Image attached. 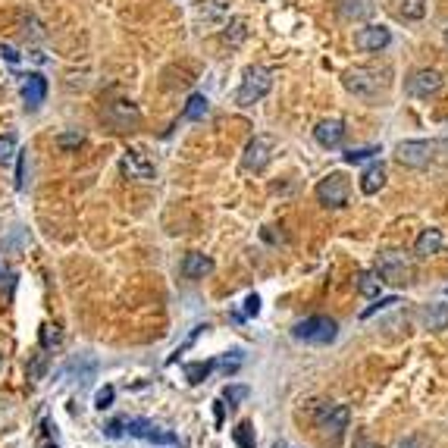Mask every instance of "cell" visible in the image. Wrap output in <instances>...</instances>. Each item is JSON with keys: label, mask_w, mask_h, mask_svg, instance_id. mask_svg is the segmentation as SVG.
Instances as JSON below:
<instances>
[{"label": "cell", "mask_w": 448, "mask_h": 448, "mask_svg": "<svg viewBox=\"0 0 448 448\" xmlns=\"http://www.w3.org/2000/svg\"><path fill=\"white\" fill-rule=\"evenodd\" d=\"M292 336L304 345H329L338 336V323L332 316H304L301 323L292 326Z\"/></svg>", "instance_id": "1"}, {"label": "cell", "mask_w": 448, "mask_h": 448, "mask_svg": "<svg viewBox=\"0 0 448 448\" xmlns=\"http://www.w3.org/2000/svg\"><path fill=\"white\" fill-rule=\"evenodd\" d=\"M270 88H273V69L251 66L248 73H245L238 91H236V103L238 107H251V103H258L260 97L270 95Z\"/></svg>", "instance_id": "2"}, {"label": "cell", "mask_w": 448, "mask_h": 448, "mask_svg": "<svg viewBox=\"0 0 448 448\" xmlns=\"http://www.w3.org/2000/svg\"><path fill=\"white\" fill-rule=\"evenodd\" d=\"M376 276L389 286H408L411 282V264L398 251H382L376 258Z\"/></svg>", "instance_id": "3"}, {"label": "cell", "mask_w": 448, "mask_h": 448, "mask_svg": "<svg viewBox=\"0 0 448 448\" xmlns=\"http://www.w3.org/2000/svg\"><path fill=\"white\" fill-rule=\"evenodd\" d=\"M348 195H351V182L342 173H329L316 185V201L323 207H332V210H342L348 204Z\"/></svg>", "instance_id": "4"}, {"label": "cell", "mask_w": 448, "mask_h": 448, "mask_svg": "<svg viewBox=\"0 0 448 448\" xmlns=\"http://www.w3.org/2000/svg\"><path fill=\"white\" fill-rule=\"evenodd\" d=\"M320 404H323V408H320V414H316V423H320V430H323L326 439L338 442L348 430L351 411H348V404H326V401H320Z\"/></svg>", "instance_id": "5"}, {"label": "cell", "mask_w": 448, "mask_h": 448, "mask_svg": "<svg viewBox=\"0 0 448 448\" xmlns=\"http://www.w3.org/2000/svg\"><path fill=\"white\" fill-rule=\"evenodd\" d=\"M436 157V145L433 141H401L395 147V160L401 166H411V169H423L430 166V160Z\"/></svg>", "instance_id": "6"}, {"label": "cell", "mask_w": 448, "mask_h": 448, "mask_svg": "<svg viewBox=\"0 0 448 448\" xmlns=\"http://www.w3.org/2000/svg\"><path fill=\"white\" fill-rule=\"evenodd\" d=\"M345 88L358 97H376L382 88V79H379V69H370V66H354L345 73Z\"/></svg>", "instance_id": "7"}, {"label": "cell", "mask_w": 448, "mask_h": 448, "mask_svg": "<svg viewBox=\"0 0 448 448\" xmlns=\"http://www.w3.org/2000/svg\"><path fill=\"white\" fill-rule=\"evenodd\" d=\"M273 138H266V135H258V138H251L248 147H245L242 154V169L245 173H260V169H266V163L273 160Z\"/></svg>", "instance_id": "8"}, {"label": "cell", "mask_w": 448, "mask_h": 448, "mask_svg": "<svg viewBox=\"0 0 448 448\" xmlns=\"http://www.w3.org/2000/svg\"><path fill=\"white\" fill-rule=\"evenodd\" d=\"M103 119H107L116 132H129V129H135V125L141 123V113L132 101H113L110 107L103 110Z\"/></svg>", "instance_id": "9"}, {"label": "cell", "mask_w": 448, "mask_h": 448, "mask_svg": "<svg viewBox=\"0 0 448 448\" xmlns=\"http://www.w3.org/2000/svg\"><path fill=\"white\" fill-rule=\"evenodd\" d=\"M392 45V32L386 25H364L358 29L354 35V47L358 51H367V53H376V51H386Z\"/></svg>", "instance_id": "10"}, {"label": "cell", "mask_w": 448, "mask_h": 448, "mask_svg": "<svg viewBox=\"0 0 448 448\" xmlns=\"http://www.w3.org/2000/svg\"><path fill=\"white\" fill-rule=\"evenodd\" d=\"M125 430L129 436L135 439H147V442H157V445H176V433H169L163 426H154L151 420H125Z\"/></svg>", "instance_id": "11"}, {"label": "cell", "mask_w": 448, "mask_h": 448, "mask_svg": "<svg viewBox=\"0 0 448 448\" xmlns=\"http://www.w3.org/2000/svg\"><path fill=\"white\" fill-rule=\"evenodd\" d=\"M123 173L129 179H141V182H151L154 179V163L147 160V154H141L138 147H125L123 151Z\"/></svg>", "instance_id": "12"}, {"label": "cell", "mask_w": 448, "mask_h": 448, "mask_svg": "<svg viewBox=\"0 0 448 448\" xmlns=\"http://www.w3.org/2000/svg\"><path fill=\"white\" fill-rule=\"evenodd\" d=\"M404 88H408V95H414V97H433L442 91V75L436 73V69H417V73L408 79Z\"/></svg>", "instance_id": "13"}, {"label": "cell", "mask_w": 448, "mask_h": 448, "mask_svg": "<svg viewBox=\"0 0 448 448\" xmlns=\"http://www.w3.org/2000/svg\"><path fill=\"white\" fill-rule=\"evenodd\" d=\"M232 10V0H198V7H195V19L201 25H223V19L229 16Z\"/></svg>", "instance_id": "14"}, {"label": "cell", "mask_w": 448, "mask_h": 448, "mask_svg": "<svg viewBox=\"0 0 448 448\" xmlns=\"http://www.w3.org/2000/svg\"><path fill=\"white\" fill-rule=\"evenodd\" d=\"M314 138L320 147L332 151V147H338L345 141V123H342V119H323V123L314 129Z\"/></svg>", "instance_id": "15"}, {"label": "cell", "mask_w": 448, "mask_h": 448, "mask_svg": "<svg viewBox=\"0 0 448 448\" xmlns=\"http://www.w3.org/2000/svg\"><path fill=\"white\" fill-rule=\"evenodd\" d=\"M213 273V260L207 258V254H201V251H191V254H185L182 258V276L185 279H204V276H210Z\"/></svg>", "instance_id": "16"}, {"label": "cell", "mask_w": 448, "mask_h": 448, "mask_svg": "<svg viewBox=\"0 0 448 448\" xmlns=\"http://www.w3.org/2000/svg\"><path fill=\"white\" fill-rule=\"evenodd\" d=\"M442 248V232L439 229H423L417 236V242H414V258L426 260V258H433V254H439Z\"/></svg>", "instance_id": "17"}, {"label": "cell", "mask_w": 448, "mask_h": 448, "mask_svg": "<svg viewBox=\"0 0 448 448\" xmlns=\"http://www.w3.org/2000/svg\"><path fill=\"white\" fill-rule=\"evenodd\" d=\"M23 97H25V103H29V107H41V103H45V97H47V79H45V75H38V73L25 75Z\"/></svg>", "instance_id": "18"}, {"label": "cell", "mask_w": 448, "mask_h": 448, "mask_svg": "<svg viewBox=\"0 0 448 448\" xmlns=\"http://www.w3.org/2000/svg\"><path fill=\"white\" fill-rule=\"evenodd\" d=\"M338 13L348 23H360L373 16V0H338Z\"/></svg>", "instance_id": "19"}, {"label": "cell", "mask_w": 448, "mask_h": 448, "mask_svg": "<svg viewBox=\"0 0 448 448\" xmlns=\"http://www.w3.org/2000/svg\"><path fill=\"white\" fill-rule=\"evenodd\" d=\"M420 320H423V326L430 332L448 329V304H426V308L420 310Z\"/></svg>", "instance_id": "20"}, {"label": "cell", "mask_w": 448, "mask_h": 448, "mask_svg": "<svg viewBox=\"0 0 448 448\" xmlns=\"http://www.w3.org/2000/svg\"><path fill=\"white\" fill-rule=\"evenodd\" d=\"M382 185H386V169H382V163H370V166L364 169V176H360V191H364V195H376Z\"/></svg>", "instance_id": "21"}, {"label": "cell", "mask_w": 448, "mask_h": 448, "mask_svg": "<svg viewBox=\"0 0 448 448\" xmlns=\"http://www.w3.org/2000/svg\"><path fill=\"white\" fill-rule=\"evenodd\" d=\"M213 367H216V360H195V364H185V379H188L191 386H198V382H204L207 376L213 373Z\"/></svg>", "instance_id": "22"}, {"label": "cell", "mask_w": 448, "mask_h": 448, "mask_svg": "<svg viewBox=\"0 0 448 448\" xmlns=\"http://www.w3.org/2000/svg\"><path fill=\"white\" fill-rule=\"evenodd\" d=\"M382 288V279L376 276V270H364L358 273V292L364 295V298H376Z\"/></svg>", "instance_id": "23"}, {"label": "cell", "mask_w": 448, "mask_h": 448, "mask_svg": "<svg viewBox=\"0 0 448 448\" xmlns=\"http://www.w3.org/2000/svg\"><path fill=\"white\" fill-rule=\"evenodd\" d=\"M207 110H210V101H207L204 95H191L182 110V119H191V123H195V119H204Z\"/></svg>", "instance_id": "24"}, {"label": "cell", "mask_w": 448, "mask_h": 448, "mask_svg": "<svg viewBox=\"0 0 448 448\" xmlns=\"http://www.w3.org/2000/svg\"><path fill=\"white\" fill-rule=\"evenodd\" d=\"M398 16L408 23H417L426 16V0H398Z\"/></svg>", "instance_id": "25"}, {"label": "cell", "mask_w": 448, "mask_h": 448, "mask_svg": "<svg viewBox=\"0 0 448 448\" xmlns=\"http://www.w3.org/2000/svg\"><path fill=\"white\" fill-rule=\"evenodd\" d=\"M53 145H57L60 151H79V147L85 145V135L82 132H60L57 138H53Z\"/></svg>", "instance_id": "26"}, {"label": "cell", "mask_w": 448, "mask_h": 448, "mask_svg": "<svg viewBox=\"0 0 448 448\" xmlns=\"http://www.w3.org/2000/svg\"><path fill=\"white\" fill-rule=\"evenodd\" d=\"M232 439H236L238 448H254V430H251L248 420H242V423L232 430Z\"/></svg>", "instance_id": "27"}, {"label": "cell", "mask_w": 448, "mask_h": 448, "mask_svg": "<svg viewBox=\"0 0 448 448\" xmlns=\"http://www.w3.org/2000/svg\"><path fill=\"white\" fill-rule=\"evenodd\" d=\"M376 154H379V147H351V151H345V163H364Z\"/></svg>", "instance_id": "28"}, {"label": "cell", "mask_w": 448, "mask_h": 448, "mask_svg": "<svg viewBox=\"0 0 448 448\" xmlns=\"http://www.w3.org/2000/svg\"><path fill=\"white\" fill-rule=\"evenodd\" d=\"M113 398H116V389H113V386H103L95 395V408L97 411H107V408H113Z\"/></svg>", "instance_id": "29"}, {"label": "cell", "mask_w": 448, "mask_h": 448, "mask_svg": "<svg viewBox=\"0 0 448 448\" xmlns=\"http://www.w3.org/2000/svg\"><path fill=\"white\" fill-rule=\"evenodd\" d=\"M16 154V138L13 135H0V163H10Z\"/></svg>", "instance_id": "30"}, {"label": "cell", "mask_w": 448, "mask_h": 448, "mask_svg": "<svg viewBox=\"0 0 448 448\" xmlns=\"http://www.w3.org/2000/svg\"><path fill=\"white\" fill-rule=\"evenodd\" d=\"M57 345H60V329L57 326H45V329H41V348L51 351V348H57Z\"/></svg>", "instance_id": "31"}, {"label": "cell", "mask_w": 448, "mask_h": 448, "mask_svg": "<svg viewBox=\"0 0 448 448\" xmlns=\"http://www.w3.org/2000/svg\"><path fill=\"white\" fill-rule=\"evenodd\" d=\"M245 398H248L245 386H226V389H223V401H229V404H238V401H245Z\"/></svg>", "instance_id": "32"}, {"label": "cell", "mask_w": 448, "mask_h": 448, "mask_svg": "<svg viewBox=\"0 0 448 448\" xmlns=\"http://www.w3.org/2000/svg\"><path fill=\"white\" fill-rule=\"evenodd\" d=\"M25 169H29V154L23 151V154L16 157V188L19 191L25 188Z\"/></svg>", "instance_id": "33"}, {"label": "cell", "mask_w": 448, "mask_h": 448, "mask_svg": "<svg viewBox=\"0 0 448 448\" xmlns=\"http://www.w3.org/2000/svg\"><path fill=\"white\" fill-rule=\"evenodd\" d=\"M395 304H401L395 298V295H392V298H379V301L373 304V308H367V310H360V316H364V320H367V316H373L376 310H386V308H395Z\"/></svg>", "instance_id": "34"}, {"label": "cell", "mask_w": 448, "mask_h": 448, "mask_svg": "<svg viewBox=\"0 0 448 448\" xmlns=\"http://www.w3.org/2000/svg\"><path fill=\"white\" fill-rule=\"evenodd\" d=\"M395 448H430V442H426V436H404L395 442Z\"/></svg>", "instance_id": "35"}, {"label": "cell", "mask_w": 448, "mask_h": 448, "mask_svg": "<svg viewBox=\"0 0 448 448\" xmlns=\"http://www.w3.org/2000/svg\"><path fill=\"white\" fill-rule=\"evenodd\" d=\"M45 367H47V354H38L35 364L29 367V376L32 379H41V376H45Z\"/></svg>", "instance_id": "36"}, {"label": "cell", "mask_w": 448, "mask_h": 448, "mask_svg": "<svg viewBox=\"0 0 448 448\" xmlns=\"http://www.w3.org/2000/svg\"><path fill=\"white\" fill-rule=\"evenodd\" d=\"M245 314H248V316H258L260 314V298H258V295H248V298H245Z\"/></svg>", "instance_id": "37"}, {"label": "cell", "mask_w": 448, "mask_h": 448, "mask_svg": "<svg viewBox=\"0 0 448 448\" xmlns=\"http://www.w3.org/2000/svg\"><path fill=\"white\" fill-rule=\"evenodd\" d=\"M354 448H379V445H376L367 433H358V436H354Z\"/></svg>", "instance_id": "38"}, {"label": "cell", "mask_w": 448, "mask_h": 448, "mask_svg": "<svg viewBox=\"0 0 448 448\" xmlns=\"http://www.w3.org/2000/svg\"><path fill=\"white\" fill-rule=\"evenodd\" d=\"M0 57L7 60V63H19V53H16L10 45H0Z\"/></svg>", "instance_id": "39"}, {"label": "cell", "mask_w": 448, "mask_h": 448, "mask_svg": "<svg viewBox=\"0 0 448 448\" xmlns=\"http://www.w3.org/2000/svg\"><path fill=\"white\" fill-rule=\"evenodd\" d=\"M213 414H216V426H223V417H226V404H223V398L220 401H213Z\"/></svg>", "instance_id": "40"}, {"label": "cell", "mask_w": 448, "mask_h": 448, "mask_svg": "<svg viewBox=\"0 0 448 448\" xmlns=\"http://www.w3.org/2000/svg\"><path fill=\"white\" fill-rule=\"evenodd\" d=\"M123 426H125V420H113V423L107 426V436H110V439H116V436L123 433Z\"/></svg>", "instance_id": "41"}, {"label": "cell", "mask_w": 448, "mask_h": 448, "mask_svg": "<svg viewBox=\"0 0 448 448\" xmlns=\"http://www.w3.org/2000/svg\"><path fill=\"white\" fill-rule=\"evenodd\" d=\"M38 448H60V445H57V442H51V436H45V439L38 442Z\"/></svg>", "instance_id": "42"}, {"label": "cell", "mask_w": 448, "mask_h": 448, "mask_svg": "<svg viewBox=\"0 0 448 448\" xmlns=\"http://www.w3.org/2000/svg\"><path fill=\"white\" fill-rule=\"evenodd\" d=\"M445 45H448V32H445Z\"/></svg>", "instance_id": "43"}, {"label": "cell", "mask_w": 448, "mask_h": 448, "mask_svg": "<svg viewBox=\"0 0 448 448\" xmlns=\"http://www.w3.org/2000/svg\"><path fill=\"white\" fill-rule=\"evenodd\" d=\"M445 295H448V288H445Z\"/></svg>", "instance_id": "44"}]
</instances>
